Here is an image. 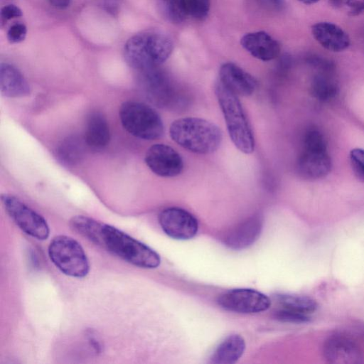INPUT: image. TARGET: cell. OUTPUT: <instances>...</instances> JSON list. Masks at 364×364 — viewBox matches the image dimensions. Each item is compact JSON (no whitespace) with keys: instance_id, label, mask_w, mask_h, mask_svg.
I'll return each mask as SVG.
<instances>
[{"instance_id":"1","label":"cell","mask_w":364,"mask_h":364,"mask_svg":"<svg viewBox=\"0 0 364 364\" xmlns=\"http://www.w3.org/2000/svg\"><path fill=\"white\" fill-rule=\"evenodd\" d=\"M73 230L106 249L124 261L146 269L157 267L158 253L120 230L84 215H75L70 221Z\"/></svg>"},{"instance_id":"2","label":"cell","mask_w":364,"mask_h":364,"mask_svg":"<svg viewBox=\"0 0 364 364\" xmlns=\"http://www.w3.org/2000/svg\"><path fill=\"white\" fill-rule=\"evenodd\" d=\"M173 49V41L168 36L159 31L146 30L127 41L124 56L131 68L144 72L164 63Z\"/></svg>"},{"instance_id":"3","label":"cell","mask_w":364,"mask_h":364,"mask_svg":"<svg viewBox=\"0 0 364 364\" xmlns=\"http://www.w3.org/2000/svg\"><path fill=\"white\" fill-rule=\"evenodd\" d=\"M169 134L177 144L199 154L214 152L222 141V132L216 124L197 117H184L173 121Z\"/></svg>"},{"instance_id":"4","label":"cell","mask_w":364,"mask_h":364,"mask_svg":"<svg viewBox=\"0 0 364 364\" xmlns=\"http://www.w3.org/2000/svg\"><path fill=\"white\" fill-rule=\"evenodd\" d=\"M215 92L224 116L231 141L241 152L249 154L255 150V137L238 96L218 80Z\"/></svg>"},{"instance_id":"5","label":"cell","mask_w":364,"mask_h":364,"mask_svg":"<svg viewBox=\"0 0 364 364\" xmlns=\"http://www.w3.org/2000/svg\"><path fill=\"white\" fill-rule=\"evenodd\" d=\"M119 115L124 129L136 138L154 140L164 134V127L161 117L146 104L126 101L121 105Z\"/></svg>"},{"instance_id":"6","label":"cell","mask_w":364,"mask_h":364,"mask_svg":"<svg viewBox=\"0 0 364 364\" xmlns=\"http://www.w3.org/2000/svg\"><path fill=\"white\" fill-rule=\"evenodd\" d=\"M50 260L66 275L82 278L90 271L87 257L80 244L71 237L58 235L48 246Z\"/></svg>"},{"instance_id":"7","label":"cell","mask_w":364,"mask_h":364,"mask_svg":"<svg viewBox=\"0 0 364 364\" xmlns=\"http://www.w3.org/2000/svg\"><path fill=\"white\" fill-rule=\"evenodd\" d=\"M1 198L6 212L22 231L41 240L48 237L49 226L42 215L14 196L4 193Z\"/></svg>"},{"instance_id":"8","label":"cell","mask_w":364,"mask_h":364,"mask_svg":"<svg viewBox=\"0 0 364 364\" xmlns=\"http://www.w3.org/2000/svg\"><path fill=\"white\" fill-rule=\"evenodd\" d=\"M218 302L228 311L243 314L262 312L271 306V301L266 295L250 289L230 290L221 294Z\"/></svg>"},{"instance_id":"9","label":"cell","mask_w":364,"mask_h":364,"mask_svg":"<svg viewBox=\"0 0 364 364\" xmlns=\"http://www.w3.org/2000/svg\"><path fill=\"white\" fill-rule=\"evenodd\" d=\"M145 163L156 175L161 177H174L183 169L181 155L171 146L164 144H155L145 154Z\"/></svg>"},{"instance_id":"10","label":"cell","mask_w":364,"mask_h":364,"mask_svg":"<svg viewBox=\"0 0 364 364\" xmlns=\"http://www.w3.org/2000/svg\"><path fill=\"white\" fill-rule=\"evenodd\" d=\"M159 221L164 232L176 240L191 239L198 229L197 219L191 213L177 207L163 210L159 215Z\"/></svg>"},{"instance_id":"11","label":"cell","mask_w":364,"mask_h":364,"mask_svg":"<svg viewBox=\"0 0 364 364\" xmlns=\"http://www.w3.org/2000/svg\"><path fill=\"white\" fill-rule=\"evenodd\" d=\"M326 360L335 364H360L363 363V354L360 348L352 341L340 336L333 337L323 346Z\"/></svg>"},{"instance_id":"12","label":"cell","mask_w":364,"mask_h":364,"mask_svg":"<svg viewBox=\"0 0 364 364\" xmlns=\"http://www.w3.org/2000/svg\"><path fill=\"white\" fill-rule=\"evenodd\" d=\"M218 80L237 96H250L257 87V80L252 75L232 63L220 66Z\"/></svg>"},{"instance_id":"13","label":"cell","mask_w":364,"mask_h":364,"mask_svg":"<svg viewBox=\"0 0 364 364\" xmlns=\"http://www.w3.org/2000/svg\"><path fill=\"white\" fill-rule=\"evenodd\" d=\"M242 48L254 58L269 61L280 53V45L265 31H255L245 34L240 39Z\"/></svg>"},{"instance_id":"14","label":"cell","mask_w":364,"mask_h":364,"mask_svg":"<svg viewBox=\"0 0 364 364\" xmlns=\"http://www.w3.org/2000/svg\"><path fill=\"white\" fill-rule=\"evenodd\" d=\"M296 168L301 177L306 179H318L328 174L331 161L327 150L303 149L298 159Z\"/></svg>"},{"instance_id":"15","label":"cell","mask_w":364,"mask_h":364,"mask_svg":"<svg viewBox=\"0 0 364 364\" xmlns=\"http://www.w3.org/2000/svg\"><path fill=\"white\" fill-rule=\"evenodd\" d=\"M314 39L325 49L341 52L348 48V35L338 26L330 22H318L311 27Z\"/></svg>"},{"instance_id":"16","label":"cell","mask_w":364,"mask_h":364,"mask_svg":"<svg viewBox=\"0 0 364 364\" xmlns=\"http://www.w3.org/2000/svg\"><path fill=\"white\" fill-rule=\"evenodd\" d=\"M146 95L150 100L161 107L172 105L175 92L167 79L156 68L143 72Z\"/></svg>"},{"instance_id":"17","label":"cell","mask_w":364,"mask_h":364,"mask_svg":"<svg viewBox=\"0 0 364 364\" xmlns=\"http://www.w3.org/2000/svg\"><path fill=\"white\" fill-rule=\"evenodd\" d=\"M262 228L259 216H253L232 229L225 237V243L232 249L245 248L258 238Z\"/></svg>"},{"instance_id":"18","label":"cell","mask_w":364,"mask_h":364,"mask_svg":"<svg viewBox=\"0 0 364 364\" xmlns=\"http://www.w3.org/2000/svg\"><path fill=\"white\" fill-rule=\"evenodd\" d=\"M0 89L4 96L10 98L23 97L30 93L29 85L23 74L9 63L0 65Z\"/></svg>"},{"instance_id":"19","label":"cell","mask_w":364,"mask_h":364,"mask_svg":"<svg viewBox=\"0 0 364 364\" xmlns=\"http://www.w3.org/2000/svg\"><path fill=\"white\" fill-rule=\"evenodd\" d=\"M110 139L109 128L105 117L100 112H93L87 118L84 140L93 149L105 147Z\"/></svg>"},{"instance_id":"20","label":"cell","mask_w":364,"mask_h":364,"mask_svg":"<svg viewBox=\"0 0 364 364\" xmlns=\"http://www.w3.org/2000/svg\"><path fill=\"white\" fill-rule=\"evenodd\" d=\"M245 350V342L243 338L237 334L230 335L215 349L211 357V362L215 364L235 363Z\"/></svg>"},{"instance_id":"21","label":"cell","mask_w":364,"mask_h":364,"mask_svg":"<svg viewBox=\"0 0 364 364\" xmlns=\"http://www.w3.org/2000/svg\"><path fill=\"white\" fill-rule=\"evenodd\" d=\"M85 141L77 136L64 139L57 149L58 159L67 165H75L83 156Z\"/></svg>"},{"instance_id":"22","label":"cell","mask_w":364,"mask_h":364,"mask_svg":"<svg viewBox=\"0 0 364 364\" xmlns=\"http://www.w3.org/2000/svg\"><path fill=\"white\" fill-rule=\"evenodd\" d=\"M279 309L300 314L308 315L314 311L316 302L306 296L297 295H281L277 298Z\"/></svg>"},{"instance_id":"23","label":"cell","mask_w":364,"mask_h":364,"mask_svg":"<svg viewBox=\"0 0 364 364\" xmlns=\"http://www.w3.org/2000/svg\"><path fill=\"white\" fill-rule=\"evenodd\" d=\"M338 90L336 82L324 73L316 75L311 84L312 95L316 100L322 102L329 101L334 98Z\"/></svg>"},{"instance_id":"24","label":"cell","mask_w":364,"mask_h":364,"mask_svg":"<svg viewBox=\"0 0 364 364\" xmlns=\"http://www.w3.org/2000/svg\"><path fill=\"white\" fill-rule=\"evenodd\" d=\"M164 16L174 23L183 22L188 16L184 0H159Z\"/></svg>"},{"instance_id":"25","label":"cell","mask_w":364,"mask_h":364,"mask_svg":"<svg viewBox=\"0 0 364 364\" xmlns=\"http://www.w3.org/2000/svg\"><path fill=\"white\" fill-rule=\"evenodd\" d=\"M350 162L358 177L364 181V149L355 148L350 152Z\"/></svg>"},{"instance_id":"26","label":"cell","mask_w":364,"mask_h":364,"mask_svg":"<svg viewBox=\"0 0 364 364\" xmlns=\"http://www.w3.org/2000/svg\"><path fill=\"white\" fill-rule=\"evenodd\" d=\"M26 33L25 24L21 22L14 23L7 31V39L11 43H18L24 41Z\"/></svg>"},{"instance_id":"27","label":"cell","mask_w":364,"mask_h":364,"mask_svg":"<svg viewBox=\"0 0 364 364\" xmlns=\"http://www.w3.org/2000/svg\"><path fill=\"white\" fill-rule=\"evenodd\" d=\"M23 13L21 9L14 4H7L3 6L1 9V24L3 26L6 22L14 18H18L22 16Z\"/></svg>"},{"instance_id":"28","label":"cell","mask_w":364,"mask_h":364,"mask_svg":"<svg viewBox=\"0 0 364 364\" xmlns=\"http://www.w3.org/2000/svg\"><path fill=\"white\" fill-rule=\"evenodd\" d=\"M276 317L281 321L294 323H304L308 321L309 319L308 315L296 314L282 309H279L276 312Z\"/></svg>"},{"instance_id":"29","label":"cell","mask_w":364,"mask_h":364,"mask_svg":"<svg viewBox=\"0 0 364 364\" xmlns=\"http://www.w3.org/2000/svg\"><path fill=\"white\" fill-rule=\"evenodd\" d=\"M261 7L270 11H280L284 6V0H255Z\"/></svg>"},{"instance_id":"30","label":"cell","mask_w":364,"mask_h":364,"mask_svg":"<svg viewBox=\"0 0 364 364\" xmlns=\"http://www.w3.org/2000/svg\"><path fill=\"white\" fill-rule=\"evenodd\" d=\"M50 4L58 9H67L71 2V0H48Z\"/></svg>"},{"instance_id":"31","label":"cell","mask_w":364,"mask_h":364,"mask_svg":"<svg viewBox=\"0 0 364 364\" xmlns=\"http://www.w3.org/2000/svg\"><path fill=\"white\" fill-rule=\"evenodd\" d=\"M105 4V6L112 11H114L116 6L117 0H102Z\"/></svg>"},{"instance_id":"32","label":"cell","mask_w":364,"mask_h":364,"mask_svg":"<svg viewBox=\"0 0 364 364\" xmlns=\"http://www.w3.org/2000/svg\"><path fill=\"white\" fill-rule=\"evenodd\" d=\"M298 1L304 4H307V5L313 4H315L317 1H318V0H298Z\"/></svg>"}]
</instances>
